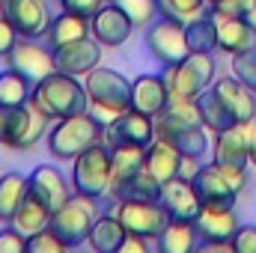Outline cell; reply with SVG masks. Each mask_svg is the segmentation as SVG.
<instances>
[{
  "label": "cell",
  "instance_id": "cell-45",
  "mask_svg": "<svg viewBox=\"0 0 256 253\" xmlns=\"http://www.w3.org/2000/svg\"><path fill=\"white\" fill-rule=\"evenodd\" d=\"M200 167H202V164H200V158H194V155H182V167H179V179H194Z\"/></svg>",
  "mask_w": 256,
  "mask_h": 253
},
{
  "label": "cell",
  "instance_id": "cell-30",
  "mask_svg": "<svg viewBox=\"0 0 256 253\" xmlns=\"http://www.w3.org/2000/svg\"><path fill=\"white\" fill-rule=\"evenodd\" d=\"M161 188L164 185L143 167L131 179H126L122 185H116L110 190V196H116V200H161Z\"/></svg>",
  "mask_w": 256,
  "mask_h": 253
},
{
  "label": "cell",
  "instance_id": "cell-8",
  "mask_svg": "<svg viewBox=\"0 0 256 253\" xmlns=\"http://www.w3.org/2000/svg\"><path fill=\"white\" fill-rule=\"evenodd\" d=\"M164 78H167V86H170L173 98H196L214 80V54L191 51L182 63L170 66Z\"/></svg>",
  "mask_w": 256,
  "mask_h": 253
},
{
  "label": "cell",
  "instance_id": "cell-2",
  "mask_svg": "<svg viewBox=\"0 0 256 253\" xmlns=\"http://www.w3.org/2000/svg\"><path fill=\"white\" fill-rule=\"evenodd\" d=\"M202 206H236V196L248 185V167L242 164H202L191 179Z\"/></svg>",
  "mask_w": 256,
  "mask_h": 253
},
{
  "label": "cell",
  "instance_id": "cell-29",
  "mask_svg": "<svg viewBox=\"0 0 256 253\" xmlns=\"http://www.w3.org/2000/svg\"><path fill=\"white\" fill-rule=\"evenodd\" d=\"M196 242H200V236H196V226H194V220H170L167 224V230L161 232V238H158V250L161 253H191L196 248Z\"/></svg>",
  "mask_w": 256,
  "mask_h": 253
},
{
  "label": "cell",
  "instance_id": "cell-14",
  "mask_svg": "<svg viewBox=\"0 0 256 253\" xmlns=\"http://www.w3.org/2000/svg\"><path fill=\"white\" fill-rule=\"evenodd\" d=\"M194 226H196V236L202 244L226 250L242 224L236 218V208H230V206H202L200 214L194 218Z\"/></svg>",
  "mask_w": 256,
  "mask_h": 253
},
{
  "label": "cell",
  "instance_id": "cell-17",
  "mask_svg": "<svg viewBox=\"0 0 256 253\" xmlns=\"http://www.w3.org/2000/svg\"><path fill=\"white\" fill-rule=\"evenodd\" d=\"M170 104V86L164 74H140L131 80V110L146 116H161Z\"/></svg>",
  "mask_w": 256,
  "mask_h": 253
},
{
  "label": "cell",
  "instance_id": "cell-25",
  "mask_svg": "<svg viewBox=\"0 0 256 253\" xmlns=\"http://www.w3.org/2000/svg\"><path fill=\"white\" fill-rule=\"evenodd\" d=\"M196 110H200V120H202V126L206 131H212V134H218V131H226V128L238 126V120H236V114L224 104V98L208 86V90H202L200 96H196Z\"/></svg>",
  "mask_w": 256,
  "mask_h": 253
},
{
  "label": "cell",
  "instance_id": "cell-48",
  "mask_svg": "<svg viewBox=\"0 0 256 253\" xmlns=\"http://www.w3.org/2000/svg\"><path fill=\"white\" fill-rule=\"evenodd\" d=\"M0 116H3V108H0Z\"/></svg>",
  "mask_w": 256,
  "mask_h": 253
},
{
  "label": "cell",
  "instance_id": "cell-26",
  "mask_svg": "<svg viewBox=\"0 0 256 253\" xmlns=\"http://www.w3.org/2000/svg\"><path fill=\"white\" fill-rule=\"evenodd\" d=\"M126 226L116 214H98L92 224V232L86 238V244L96 253H120L122 242H126Z\"/></svg>",
  "mask_w": 256,
  "mask_h": 253
},
{
  "label": "cell",
  "instance_id": "cell-12",
  "mask_svg": "<svg viewBox=\"0 0 256 253\" xmlns=\"http://www.w3.org/2000/svg\"><path fill=\"white\" fill-rule=\"evenodd\" d=\"M104 140H108L110 149H116V146H140V149H146L155 140V120L128 108V110L116 114L104 126Z\"/></svg>",
  "mask_w": 256,
  "mask_h": 253
},
{
  "label": "cell",
  "instance_id": "cell-46",
  "mask_svg": "<svg viewBox=\"0 0 256 253\" xmlns=\"http://www.w3.org/2000/svg\"><path fill=\"white\" fill-rule=\"evenodd\" d=\"M120 250H137V253H146V250H149V242H146V238H140V236H131V232H128Z\"/></svg>",
  "mask_w": 256,
  "mask_h": 253
},
{
  "label": "cell",
  "instance_id": "cell-42",
  "mask_svg": "<svg viewBox=\"0 0 256 253\" xmlns=\"http://www.w3.org/2000/svg\"><path fill=\"white\" fill-rule=\"evenodd\" d=\"M256 0H212V15H244Z\"/></svg>",
  "mask_w": 256,
  "mask_h": 253
},
{
  "label": "cell",
  "instance_id": "cell-3",
  "mask_svg": "<svg viewBox=\"0 0 256 253\" xmlns=\"http://www.w3.org/2000/svg\"><path fill=\"white\" fill-rule=\"evenodd\" d=\"M102 137H104V122L96 114L84 110V114L57 120V126L48 131V152L54 158H72L74 161V155H80L84 149H90Z\"/></svg>",
  "mask_w": 256,
  "mask_h": 253
},
{
  "label": "cell",
  "instance_id": "cell-27",
  "mask_svg": "<svg viewBox=\"0 0 256 253\" xmlns=\"http://www.w3.org/2000/svg\"><path fill=\"white\" fill-rule=\"evenodd\" d=\"M90 33H92V30H90V18H80V15L63 9V15H54L51 27H48V33H45V42L57 51V48H63L68 42H78V39H84V36H90Z\"/></svg>",
  "mask_w": 256,
  "mask_h": 253
},
{
  "label": "cell",
  "instance_id": "cell-31",
  "mask_svg": "<svg viewBox=\"0 0 256 253\" xmlns=\"http://www.w3.org/2000/svg\"><path fill=\"white\" fill-rule=\"evenodd\" d=\"M185 36H188V48L191 51H218V21L214 15H194L191 21H185Z\"/></svg>",
  "mask_w": 256,
  "mask_h": 253
},
{
  "label": "cell",
  "instance_id": "cell-41",
  "mask_svg": "<svg viewBox=\"0 0 256 253\" xmlns=\"http://www.w3.org/2000/svg\"><path fill=\"white\" fill-rule=\"evenodd\" d=\"M230 250L236 253H256V226H238V232L230 242Z\"/></svg>",
  "mask_w": 256,
  "mask_h": 253
},
{
  "label": "cell",
  "instance_id": "cell-4",
  "mask_svg": "<svg viewBox=\"0 0 256 253\" xmlns=\"http://www.w3.org/2000/svg\"><path fill=\"white\" fill-rule=\"evenodd\" d=\"M102 214L98 196H86V194H72L63 206L51 214V230L60 236L66 248H78L90 238L96 218Z\"/></svg>",
  "mask_w": 256,
  "mask_h": 253
},
{
  "label": "cell",
  "instance_id": "cell-37",
  "mask_svg": "<svg viewBox=\"0 0 256 253\" xmlns=\"http://www.w3.org/2000/svg\"><path fill=\"white\" fill-rule=\"evenodd\" d=\"M27 250L30 253H63V250H68V248L60 242V236L48 226V230H42V232L27 236Z\"/></svg>",
  "mask_w": 256,
  "mask_h": 253
},
{
  "label": "cell",
  "instance_id": "cell-39",
  "mask_svg": "<svg viewBox=\"0 0 256 253\" xmlns=\"http://www.w3.org/2000/svg\"><path fill=\"white\" fill-rule=\"evenodd\" d=\"M27 250V236L18 232L12 224H6V230H0V253H24Z\"/></svg>",
  "mask_w": 256,
  "mask_h": 253
},
{
  "label": "cell",
  "instance_id": "cell-10",
  "mask_svg": "<svg viewBox=\"0 0 256 253\" xmlns=\"http://www.w3.org/2000/svg\"><path fill=\"white\" fill-rule=\"evenodd\" d=\"M146 48L149 54L164 63L167 68L176 63H182L191 48H188V36H185V21H176V18H167V15H158L149 27H146Z\"/></svg>",
  "mask_w": 256,
  "mask_h": 253
},
{
  "label": "cell",
  "instance_id": "cell-18",
  "mask_svg": "<svg viewBox=\"0 0 256 253\" xmlns=\"http://www.w3.org/2000/svg\"><path fill=\"white\" fill-rule=\"evenodd\" d=\"M27 188H30V194H33L39 202H45L51 212H57L66 200L74 194V188H68V179H66L54 164H39V167L27 176Z\"/></svg>",
  "mask_w": 256,
  "mask_h": 253
},
{
  "label": "cell",
  "instance_id": "cell-5",
  "mask_svg": "<svg viewBox=\"0 0 256 253\" xmlns=\"http://www.w3.org/2000/svg\"><path fill=\"white\" fill-rule=\"evenodd\" d=\"M114 179V152L108 143H92L90 149H84L80 155H74V167H72V188L74 194H86V196H104L110 190Z\"/></svg>",
  "mask_w": 256,
  "mask_h": 253
},
{
  "label": "cell",
  "instance_id": "cell-47",
  "mask_svg": "<svg viewBox=\"0 0 256 253\" xmlns=\"http://www.w3.org/2000/svg\"><path fill=\"white\" fill-rule=\"evenodd\" d=\"M244 18H248V21H250V24L256 27V6H250V9L244 12Z\"/></svg>",
  "mask_w": 256,
  "mask_h": 253
},
{
  "label": "cell",
  "instance_id": "cell-9",
  "mask_svg": "<svg viewBox=\"0 0 256 253\" xmlns=\"http://www.w3.org/2000/svg\"><path fill=\"white\" fill-rule=\"evenodd\" d=\"M116 218L122 220L126 232L140 236L146 242H158L167 224L173 220L161 200H120Z\"/></svg>",
  "mask_w": 256,
  "mask_h": 253
},
{
  "label": "cell",
  "instance_id": "cell-21",
  "mask_svg": "<svg viewBox=\"0 0 256 253\" xmlns=\"http://www.w3.org/2000/svg\"><path fill=\"white\" fill-rule=\"evenodd\" d=\"M161 202L170 212V218H176V220H194L200 214V208H202V200H200V194L194 188V182L191 179H179V176L164 182Z\"/></svg>",
  "mask_w": 256,
  "mask_h": 253
},
{
  "label": "cell",
  "instance_id": "cell-40",
  "mask_svg": "<svg viewBox=\"0 0 256 253\" xmlns=\"http://www.w3.org/2000/svg\"><path fill=\"white\" fill-rule=\"evenodd\" d=\"M18 39H21V33L12 27V21H9V18L0 12V57H3V60H6V57H9V51L18 45Z\"/></svg>",
  "mask_w": 256,
  "mask_h": 253
},
{
  "label": "cell",
  "instance_id": "cell-15",
  "mask_svg": "<svg viewBox=\"0 0 256 253\" xmlns=\"http://www.w3.org/2000/svg\"><path fill=\"white\" fill-rule=\"evenodd\" d=\"M0 12L27 39L45 36L48 27H51V21H54V15L48 9V0H0Z\"/></svg>",
  "mask_w": 256,
  "mask_h": 253
},
{
  "label": "cell",
  "instance_id": "cell-32",
  "mask_svg": "<svg viewBox=\"0 0 256 253\" xmlns=\"http://www.w3.org/2000/svg\"><path fill=\"white\" fill-rule=\"evenodd\" d=\"M27 176H21V173H6V176H0V220L3 224H9L12 218H15V212H18V206L24 202V196H27Z\"/></svg>",
  "mask_w": 256,
  "mask_h": 253
},
{
  "label": "cell",
  "instance_id": "cell-11",
  "mask_svg": "<svg viewBox=\"0 0 256 253\" xmlns=\"http://www.w3.org/2000/svg\"><path fill=\"white\" fill-rule=\"evenodd\" d=\"M155 137L173 143L182 155H194L202 158L208 152V137H206V126L194 122V120H182L176 114H161L155 116Z\"/></svg>",
  "mask_w": 256,
  "mask_h": 253
},
{
  "label": "cell",
  "instance_id": "cell-35",
  "mask_svg": "<svg viewBox=\"0 0 256 253\" xmlns=\"http://www.w3.org/2000/svg\"><path fill=\"white\" fill-rule=\"evenodd\" d=\"M116 3L128 18L134 21V27H149L158 18V0H110Z\"/></svg>",
  "mask_w": 256,
  "mask_h": 253
},
{
  "label": "cell",
  "instance_id": "cell-1",
  "mask_svg": "<svg viewBox=\"0 0 256 253\" xmlns=\"http://www.w3.org/2000/svg\"><path fill=\"white\" fill-rule=\"evenodd\" d=\"M30 102L48 120H66V116L84 114L86 104H90L84 84L74 74H66V72H51L48 78H42L39 84H33Z\"/></svg>",
  "mask_w": 256,
  "mask_h": 253
},
{
  "label": "cell",
  "instance_id": "cell-6",
  "mask_svg": "<svg viewBox=\"0 0 256 253\" xmlns=\"http://www.w3.org/2000/svg\"><path fill=\"white\" fill-rule=\"evenodd\" d=\"M48 122L51 120L33 102H24L18 108H3L0 143H6L9 149H33L48 134Z\"/></svg>",
  "mask_w": 256,
  "mask_h": 253
},
{
  "label": "cell",
  "instance_id": "cell-36",
  "mask_svg": "<svg viewBox=\"0 0 256 253\" xmlns=\"http://www.w3.org/2000/svg\"><path fill=\"white\" fill-rule=\"evenodd\" d=\"M208 0H158V15L176 18V21H191L194 15L202 12Z\"/></svg>",
  "mask_w": 256,
  "mask_h": 253
},
{
  "label": "cell",
  "instance_id": "cell-24",
  "mask_svg": "<svg viewBox=\"0 0 256 253\" xmlns=\"http://www.w3.org/2000/svg\"><path fill=\"white\" fill-rule=\"evenodd\" d=\"M214 161H218V164H242V167L250 164L244 122H238V126L214 134Z\"/></svg>",
  "mask_w": 256,
  "mask_h": 253
},
{
  "label": "cell",
  "instance_id": "cell-49",
  "mask_svg": "<svg viewBox=\"0 0 256 253\" xmlns=\"http://www.w3.org/2000/svg\"><path fill=\"white\" fill-rule=\"evenodd\" d=\"M208 3H212V0H208Z\"/></svg>",
  "mask_w": 256,
  "mask_h": 253
},
{
  "label": "cell",
  "instance_id": "cell-16",
  "mask_svg": "<svg viewBox=\"0 0 256 253\" xmlns=\"http://www.w3.org/2000/svg\"><path fill=\"white\" fill-rule=\"evenodd\" d=\"M54 60H57V72H66V74H74V78H86L96 66L102 63V45L98 39L90 33L78 42H68L63 48L54 51Z\"/></svg>",
  "mask_w": 256,
  "mask_h": 253
},
{
  "label": "cell",
  "instance_id": "cell-23",
  "mask_svg": "<svg viewBox=\"0 0 256 253\" xmlns=\"http://www.w3.org/2000/svg\"><path fill=\"white\" fill-rule=\"evenodd\" d=\"M212 90L224 98V104L236 114L238 122H248L256 114V90L242 84L238 78H220V80L212 84Z\"/></svg>",
  "mask_w": 256,
  "mask_h": 253
},
{
  "label": "cell",
  "instance_id": "cell-28",
  "mask_svg": "<svg viewBox=\"0 0 256 253\" xmlns=\"http://www.w3.org/2000/svg\"><path fill=\"white\" fill-rule=\"evenodd\" d=\"M51 208L45 206V202H39L30 190H27V196H24V202L18 206V212H15V218L9 220L18 232H24V236H33V232H42V230H48L51 226Z\"/></svg>",
  "mask_w": 256,
  "mask_h": 253
},
{
  "label": "cell",
  "instance_id": "cell-7",
  "mask_svg": "<svg viewBox=\"0 0 256 253\" xmlns=\"http://www.w3.org/2000/svg\"><path fill=\"white\" fill-rule=\"evenodd\" d=\"M84 90H86V98L96 110H104L110 120L116 114H122L131 108V80L126 74L114 72V68H104V66H96L86 80H84Z\"/></svg>",
  "mask_w": 256,
  "mask_h": 253
},
{
  "label": "cell",
  "instance_id": "cell-38",
  "mask_svg": "<svg viewBox=\"0 0 256 253\" xmlns=\"http://www.w3.org/2000/svg\"><path fill=\"white\" fill-rule=\"evenodd\" d=\"M232 74L242 84H248L250 90H256V48L242 51V54H232Z\"/></svg>",
  "mask_w": 256,
  "mask_h": 253
},
{
  "label": "cell",
  "instance_id": "cell-19",
  "mask_svg": "<svg viewBox=\"0 0 256 253\" xmlns=\"http://www.w3.org/2000/svg\"><path fill=\"white\" fill-rule=\"evenodd\" d=\"M90 30H92V36L98 39V45L120 48V45L128 42V36H131V30H134V21L128 18L116 3H104V6L92 15Z\"/></svg>",
  "mask_w": 256,
  "mask_h": 253
},
{
  "label": "cell",
  "instance_id": "cell-22",
  "mask_svg": "<svg viewBox=\"0 0 256 253\" xmlns=\"http://www.w3.org/2000/svg\"><path fill=\"white\" fill-rule=\"evenodd\" d=\"M143 167L164 185V182H170V179H176L179 176V167H182V152L173 146V143H167V140H161V137H155L149 146H146V155H143Z\"/></svg>",
  "mask_w": 256,
  "mask_h": 253
},
{
  "label": "cell",
  "instance_id": "cell-13",
  "mask_svg": "<svg viewBox=\"0 0 256 253\" xmlns=\"http://www.w3.org/2000/svg\"><path fill=\"white\" fill-rule=\"evenodd\" d=\"M6 66H9V68H15L18 74H24L30 84H39L42 78H48L51 72H57L54 48H51L48 42H45V45L30 42L27 36H21V39H18V45L9 51Z\"/></svg>",
  "mask_w": 256,
  "mask_h": 253
},
{
  "label": "cell",
  "instance_id": "cell-34",
  "mask_svg": "<svg viewBox=\"0 0 256 253\" xmlns=\"http://www.w3.org/2000/svg\"><path fill=\"white\" fill-rule=\"evenodd\" d=\"M110 152H114V179H110V190H114L116 185H122L126 179H131L137 170H143L146 149H140V146H116Z\"/></svg>",
  "mask_w": 256,
  "mask_h": 253
},
{
  "label": "cell",
  "instance_id": "cell-44",
  "mask_svg": "<svg viewBox=\"0 0 256 253\" xmlns=\"http://www.w3.org/2000/svg\"><path fill=\"white\" fill-rule=\"evenodd\" d=\"M244 134H248V155H250V164L256 167V114L244 122Z\"/></svg>",
  "mask_w": 256,
  "mask_h": 253
},
{
  "label": "cell",
  "instance_id": "cell-33",
  "mask_svg": "<svg viewBox=\"0 0 256 253\" xmlns=\"http://www.w3.org/2000/svg\"><path fill=\"white\" fill-rule=\"evenodd\" d=\"M30 92H33V84L24 74H18L9 66L6 72H0V108H18L30 102Z\"/></svg>",
  "mask_w": 256,
  "mask_h": 253
},
{
  "label": "cell",
  "instance_id": "cell-20",
  "mask_svg": "<svg viewBox=\"0 0 256 253\" xmlns=\"http://www.w3.org/2000/svg\"><path fill=\"white\" fill-rule=\"evenodd\" d=\"M218 21V51L242 54L256 48V27L244 15H214Z\"/></svg>",
  "mask_w": 256,
  "mask_h": 253
},
{
  "label": "cell",
  "instance_id": "cell-43",
  "mask_svg": "<svg viewBox=\"0 0 256 253\" xmlns=\"http://www.w3.org/2000/svg\"><path fill=\"white\" fill-rule=\"evenodd\" d=\"M60 6H63L66 12H74V15L92 21V15L104 6V0H60Z\"/></svg>",
  "mask_w": 256,
  "mask_h": 253
}]
</instances>
